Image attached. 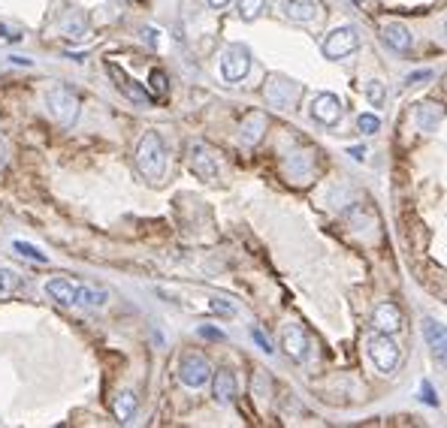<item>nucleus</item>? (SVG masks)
Here are the masks:
<instances>
[{
    "instance_id": "1",
    "label": "nucleus",
    "mask_w": 447,
    "mask_h": 428,
    "mask_svg": "<svg viewBox=\"0 0 447 428\" xmlns=\"http://www.w3.org/2000/svg\"><path fill=\"white\" fill-rule=\"evenodd\" d=\"M45 296L58 305H73V308H103L109 302V289L100 284H85V281L70 278H51L45 281Z\"/></svg>"
},
{
    "instance_id": "2",
    "label": "nucleus",
    "mask_w": 447,
    "mask_h": 428,
    "mask_svg": "<svg viewBox=\"0 0 447 428\" xmlns=\"http://www.w3.org/2000/svg\"><path fill=\"white\" fill-rule=\"evenodd\" d=\"M136 169H139L146 178L157 181L163 178V169H166V145L161 139V133L148 130L146 136L136 145Z\"/></svg>"
},
{
    "instance_id": "3",
    "label": "nucleus",
    "mask_w": 447,
    "mask_h": 428,
    "mask_svg": "<svg viewBox=\"0 0 447 428\" xmlns=\"http://www.w3.org/2000/svg\"><path fill=\"white\" fill-rule=\"evenodd\" d=\"M45 109L60 127H73L79 121V94L67 85H55L45 94Z\"/></svg>"
},
{
    "instance_id": "4",
    "label": "nucleus",
    "mask_w": 447,
    "mask_h": 428,
    "mask_svg": "<svg viewBox=\"0 0 447 428\" xmlns=\"http://www.w3.org/2000/svg\"><path fill=\"white\" fill-rule=\"evenodd\" d=\"M251 70V51H248V45L242 43H233L224 49L221 55V75L224 82H242Z\"/></svg>"
},
{
    "instance_id": "5",
    "label": "nucleus",
    "mask_w": 447,
    "mask_h": 428,
    "mask_svg": "<svg viewBox=\"0 0 447 428\" xmlns=\"http://www.w3.org/2000/svg\"><path fill=\"white\" fill-rule=\"evenodd\" d=\"M366 347H369V356H372L375 368L381 371V374H390L393 368H396V362H399V347L390 341L387 332H375L372 338L366 341Z\"/></svg>"
},
{
    "instance_id": "6",
    "label": "nucleus",
    "mask_w": 447,
    "mask_h": 428,
    "mask_svg": "<svg viewBox=\"0 0 447 428\" xmlns=\"http://www.w3.org/2000/svg\"><path fill=\"white\" fill-rule=\"evenodd\" d=\"M211 377V365L206 362V356L200 353H185L179 362V380L187 389H200Z\"/></svg>"
},
{
    "instance_id": "7",
    "label": "nucleus",
    "mask_w": 447,
    "mask_h": 428,
    "mask_svg": "<svg viewBox=\"0 0 447 428\" xmlns=\"http://www.w3.org/2000/svg\"><path fill=\"white\" fill-rule=\"evenodd\" d=\"M357 45H360V34H357V30H354V27H336L327 40H323V58L339 60V58L351 55Z\"/></svg>"
},
{
    "instance_id": "8",
    "label": "nucleus",
    "mask_w": 447,
    "mask_h": 428,
    "mask_svg": "<svg viewBox=\"0 0 447 428\" xmlns=\"http://www.w3.org/2000/svg\"><path fill=\"white\" fill-rule=\"evenodd\" d=\"M187 166H191L194 175L196 178H203V181H215L218 178V160L211 157V151L203 142H194L191 148H187Z\"/></svg>"
},
{
    "instance_id": "9",
    "label": "nucleus",
    "mask_w": 447,
    "mask_h": 428,
    "mask_svg": "<svg viewBox=\"0 0 447 428\" xmlns=\"http://www.w3.org/2000/svg\"><path fill=\"white\" fill-rule=\"evenodd\" d=\"M297 94H299V88L293 85L290 79H284V75H269L266 88H263V97H266L272 106H278V109H290Z\"/></svg>"
},
{
    "instance_id": "10",
    "label": "nucleus",
    "mask_w": 447,
    "mask_h": 428,
    "mask_svg": "<svg viewBox=\"0 0 447 428\" xmlns=\"http://www.w3.org/2000/svg\"><path fill=\"white\" fill-rule=\"evenodd\" d=\"M106 70H109V75L115 79V88L127 97V100H133V103H139V106H151V103H154V97H151L146 88L136 85V82H133L124 70H121L118 64H112V60H109V64H106Z\"/></svg>"
},
{
    "instance_id": "11",
    "label": "nucleus",
    "mask_w": 447,
    "mask_h": 428,
    "mask_svg": "<svg viewBox=\"0 0 447 428\" xmlns=\"http://www.w3.org/2000/svg\"><path fill=\"white\" fill-rule=\"evenodd\" d=\"M282 347L293 362H302V359L308 356V338H306V332H302L299 323H287L282 329Z\"/></svg>"
},
{
    "instance_id": "12",
    "label": "nucleus",
    "mask_w": 447,
    "mask_h": 428,
    "mask_svg": "<svg viewBox=\"0 0 447 428\" xmlns=\"http://www.w3.org/2000/svg\"><path fill=\"white\" fill-rule=\"evenodd\" d=\"M423 338H426V344H429L433 359L447 368V326L435 323V320H426V323H423Z\"/></svg>"
},
{
    "instance_id": "13",
    "label": "nucleus",
    "mask_w": 447,
    "mask_h": 428,
    "mask_svg": "<svg viewBox=\"0 0 447 428\" xmlns=\"http://www.w3.org/2000/svg\"><path fill=\"white\" fill-rule=\"evenodd\" d=\"M58 34L67 36V40H73V43L85 40V36H88V15L82 10H76V6H73V10H67L58 19Z\"/></svg>"
},
{
    "instance_id": "14",
    "label": "nucleus",
    "mask_w": 447,
    "mask_h": 428,
    "mask_svg": "<svg viewBox=\"0 0 447 428\" xmlns=\"http://www.w3.org/2000/svg\"><path fill=\"white\" fill-rule=\"evenodd\" d=\"M278 10H282L284 19L308 25V21H314L317 15H321V3H317V0H282Z\"/></svg>"
},
{
    "instance_id": "15",
    "label": "nucleus",
    "mask_w": 447,
    "mask_h": 428,
    "mask_svg": "<svg viewBox=\"0 0 447 428\" xmlns=\"http://www.w3.org/2000/svg\"><path fill=\"white\" fill-rule=\"evenodd\" d=\"M312 118L321 124H336L342 118V100L336 94H317L312 100Z\"/></svg>"
},
{
    "instance_id": "16",
    "label": "nucleus",
    "mask_w": 447,
    "mask_h": 428,
    "mask_svg": "<svg viewBox=\"0 0 447 428\" xmlns=\"http://www.w3.org/2000/svg\"><path fill=\"white\" fill-rule=\"evenodd\" d=\"M411 118H414V124H417V130H435L438 124H442V118H444V109L438 103H417L414 106V112H411Z\"/></svg>"
},
{
    "instance_id": "17",
    "label": "nucleus",
    "mask_w": 447,
    "mask_h": 428,
    "mask_svg": "<svg viewBox=\"0 0 447 428\" xmlns=\"http://www.w3.org/2000/svg\"><path fill=\"white\" fill-rule=\"evenodd\" d=\"M266 115L263 112H248L245 121H242V142L245 145H257L263 139V133H266Z\"/></svg>"
},
{
    "instance_id": "18",
    "label": "nucleus",
    "mask_w": 447,
    "mask_h": 428,
    "mask_svg": "<svg viewBox=\"0 0 447 428\" xmlns=\"http://www.w3.org/2000/svg\"><path fill=\"white\" fill-rule=\"evenodd\" d=\"M375 329H378V332H396V329L399 326H402V314H399V308H396V305H390V302H381V305H378V308H375Z\"/></svg>"
},
{
    "instance_id": "19",
    "label": "nucleus",
    "mask_w": 447,
    "mask_h": 428,
    "mask_svg": "<svg viewBox=\"0 0 447 428\" xmlns=\"http://www.w3.org/2000/svg\"><path fill=\"white\" fill-rule=\"evenodd\" d=\"M211 395H215L218 404H230L236 399V377H233V371L221 368L215 374V383H211Z\"/></svg>"
},
{
    "instance_id": "20",
    "label": "nucleus",
    "mask_w": 447,
    "mask_h": 428,
    "mask_svg": "<svg viewBox=\"0 0 447 428\" xmlns=\"http://www.w3.org/2000/svg\"><path fill=\"white\" fill-rule=\"evenodd\" d=\"M384 43L390 45L393 51H405L411 49V34H408V27L405 25H399V21H390V25H384Z\"/></svg>"
},
{
    "instance_id": "21",
    "label": "nucleus",
    "mask_w": 447,
    "mask_h": 428,
    "mask_svg": "<svg viewBox=\"0 0 447 428\" xmlns=\"http://www.w3.org/2000/svg\"><path fill=\"white\" fill-rule=\"evenodd\" d=\"M136 407H139V399H136L133 389H124V392L115 395V401H112V414H115L118 423H130Z\"/></svg>"
},
{
    "instance_id": "22",
    "label": "nucleus",
    "mask_w": 447,
    "mask_h": 428,
    "mask_svg": "<svg viewBox=\"0 0 447 428\" xmlns=\"http://www.w3.org/2000/svg\"><path fill=\"white\" fill-rule=\"evenodd\" d=\"M12 250H15V254H19V257L34 259V263H49V257H45L40 248H34V244H30V241H21V239H19V241H12Z\"/></svg>"
},
{
    "instance_id": "23",
    "label": "nucleus",
    "mask_w": 447,
    "mask_h": 428,
    "mask_svg": "<svg viewBox=\"0 0 447 428\" xmlns=\"http://www.w3.org/2000/svg\"><path fill=\"white\" fill-rule=\"evenodd\" d=\"M263 6H266V0H239V19L254 21L257 15L263 12Z\"/></svg>"
},
{
    "instance_id": "24",
    "label": "nucleus",
    "mask_w": 447,
    "mask_h": 428,
    "mask_svg": "<svg viewBox=\"0 0 447 428\" xmlns=\"http://www.w3.org/2000/svg\"><path fill=\"white\" fill-rule=\"evenodd\" d=\"M357 127H360V133L372 136V133L381 130V118H378L375 112H366V115H360V118H357Z\"/></svg>"
},
{
    "instance_id": "25",
    "label": "nucleus",
    "mask_w": 447,
    "mask_h": 428,
    "mask_svg": "<svg viewBox=\"0 0 447 428\" xmlns=\"http://www.w3.org/2000/svg\"><path fill=\"white\" fill-rule=\"evenodd\" d=\"M15 284H19V274H15L12 269H3V265H0V296H6Z\"/></svg>"
},
{
    "instance_id": "26",
    "label": "nucleus",
    "mask_w": 447,
    "mask_h": 428,
    "mask_svg": "<svg viewBox=\"0 0 447 428\" xmlns=\"http://www.w3.org/2000/svg\"><path fill=\"white\" fill-rule=\"evenodd\" d=\"M366 94H369V100H372V106H384V97H387V91H384V85L375 79L372 85H369Z\"/></svg>"
},
{
    "instance_id": "27",
    "label": "nucleus",
    "mask_w": 447,
    "mask_h": 428,
    "mask_svg": "<svg viewBox=\"0 0 447 428\" xmlns=\"http://www.w3.org/2000/svg\"><path fill=\"white\" fill-rule=\"evenodd\" d=\"M209 308L215 311V314H224V317H233V314H236V308H233L230 302H224V299H211Z\"/></svg>"
},
{
    "instance_id": "28",
    "label": "nucleus",
    "mask_w": 447,
    "mask_h": 428,
    "mask_svg": "<svg viewBox=\"0 0 447 428\" xmlns=\"http://www.w3.org/2000/svg\"><path fill=\"white\" fill-rule=\"evenodd\" d=\"M420 399L429 404V407H435L438 404V399H435V389H433V383H429V380H423L420 383Z\"/></svg>"
},
{
    "instance_id": "29",
    "label": "nucleus",
    "mask_w": 447,
    "mask_h": 428,
    "mask_svg": "<svg viewBox=\"0 0 447 428\" xmlns=\"http://www.w3.org/2000/svg\"><path fill=\"white\" fill-rule=\"evenodd\" d=\"M0 40H3V43H19L21 40V30H15V27H10V25H3V21H0Z\"/></svg>"
},
{
    "instance_id": "30",
    "label": "nucleus",
    "mask_w": 447,
    "mask_h": 428,
    "mask_svg": "<svg viewBox=\"0 0 447 428\" xmlns=\"http://www.w3.org/2000/svg\"><path fill=\"white\" fill-rule=\"evenodd\" d=\"M151 88H154V94H163V91H166V75H163V70H151Z\"/></svg>"
},
{
    "instance_id": "31",
    "label": "nucleus",
    "mask_w": 447,
    "mask_h": 428,
    "mask_svg": "<svg viewBox=\"0 0 447 428\" xmlns=\"http://www.w3.org/2000/svg\"><path fill=\"white\" fill-rule=\"evenodd\" d=\"M254 341L257 344H260V350H263V353H272V350H275V347H272V344H269V338H266V335H263V329H254Z\"/></svg>"
},
{
    "instance_id": "32",
    "label": "nucleus",
    "mask_w": 447,
    "mask_h": 428,
    "mask_svg": "<svg viewBox=\"0 0 447 428\" xmlns=\"http://www.w3.org/2000/svg\"><path fill=\"white\" fill-rule=\"evenodd\" d=\"M200 335H203V338H209V341H224V332H221V329H211V326H203Z\"/></svg>"
},
{
    "instance_id": "33",
    "label": "nucleus",
    "mask_w": 447,
    "mask_h": 428,
    "mask_svg": "<svg viewBox=\"0 0 447 428\" xmlns=\"http://www.w3.org/2000/svg\"><path fill=\"white\" fill-rule=\"evenodd\" d=\"M426 79H433V70H423V73H411L408 75V85H420V82H426Z\"/></svg>"
},
{
    "instance_id": "34",
    "label": "nucleus",
    "mask_w": 447,
    "mask_h": 428,
    "mask_svg": "<svg viewBox=\"0 0 447 428\" xmlns=\"http://www.w3.org/2000/svg\"><path fill=\"white\" fill-rule=\"evenodd\" d=\"M206 3L211 6V10H227V6H230L233 0H206Z\"/></svg>"
},
{
    "instance_id": "35",
    "label": "nucleus",
    "mask_w": 447,
    "mask_h": 428,
    "mask_svg": "<svg viewBox=\"0 0 447 428\" xmlns=\"http://www.w3.org/2000/svg\"><path fill=\"white\" fill-rule=\"evenodd\" d=\"M6 166V142H3V136H0V169Z\"/></svg>"
},
{
    "instance_id": "36",
    "label": "nucleus",
    "mask_w": 447,
    "mask_h": 428,
    "mask_svg": "<svg viewBox=\"0 0 447 428\" xmlns=\"http://www.w3.org/2000/svg\"><path fill=\"white\" fill-rule=\"evenodd\" d=\"M351 154H354V160H366V148L357 145V148H351Z\"/></svg>"
},
{
    "instance_id": "37",
    "label": "nucleus",
    "mask_w": 447,
    "mask_h": 428,
    "mask_svg": "<svg viewBox=\"0 0 447 428\" xmlns=\"http://www.w3.org/2000/svg\"><path fill=\"white\" fill-rule=\"evenodd\" d=\"M444 34H447V25H444Z\"/></svg>"
},
{
    "instance_id": "38",
    "label": "nucleus",
    "mask_w": 447,
    "mask_h": 428,
    "mask_svg": "<svg viewBox=\"0 0 447 428\" xmlns=\"http://www.w3.org/2000/svg\"><path fill=\"white\" fill-rule=\"evenodd\" d=\"M357 3H360V0H357Z\"/></svg>"
}]
</instances>
